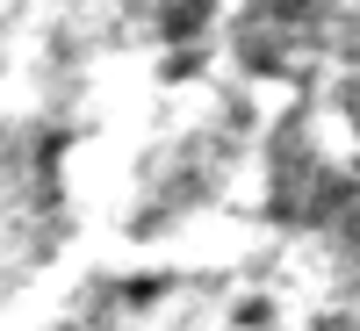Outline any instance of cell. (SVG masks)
<instances>
[{"mask_svg": "<svg viewBox=\"0 0 360 331\" xmlns=\"http://www.w3.org/2000/svg\"><path fill=\"white\" fill-rule=\"evenodd\" d=\"M209 15H217V0H159V37L166 44H195Z\"/></svg>", "mask_w": 360, "mask_h": 331, "instance_id": "1", "label": "cell"}, {"mask_svg": "<svg viewBox=\"0 0 360 331\" xmlns=\"http://www.w3.org/2000/svg\"><path fill=\"white\" fill-rule=\"evenodd\" d=\"M245 8H252V22H281V29H303V22L324 8V0H245Z\"/></svg>", "mask_w": 360, "mask_h": 331, "instance_id": "2", "label": "cell"}, {"mask_svg": "<svg viewBox=\"0 0 360 331\" xmlns=\"http://www.w3.org/2000/svg\"><path fill=\"white\" fill-rule=\"evenodd\" d=\"M346 115H353V130H360V79H353V101H346Z\"/></svg>", "mask_w": 360, "mask_h": 331, "instance_id": "3", "label": "cell"}]
</instances>
